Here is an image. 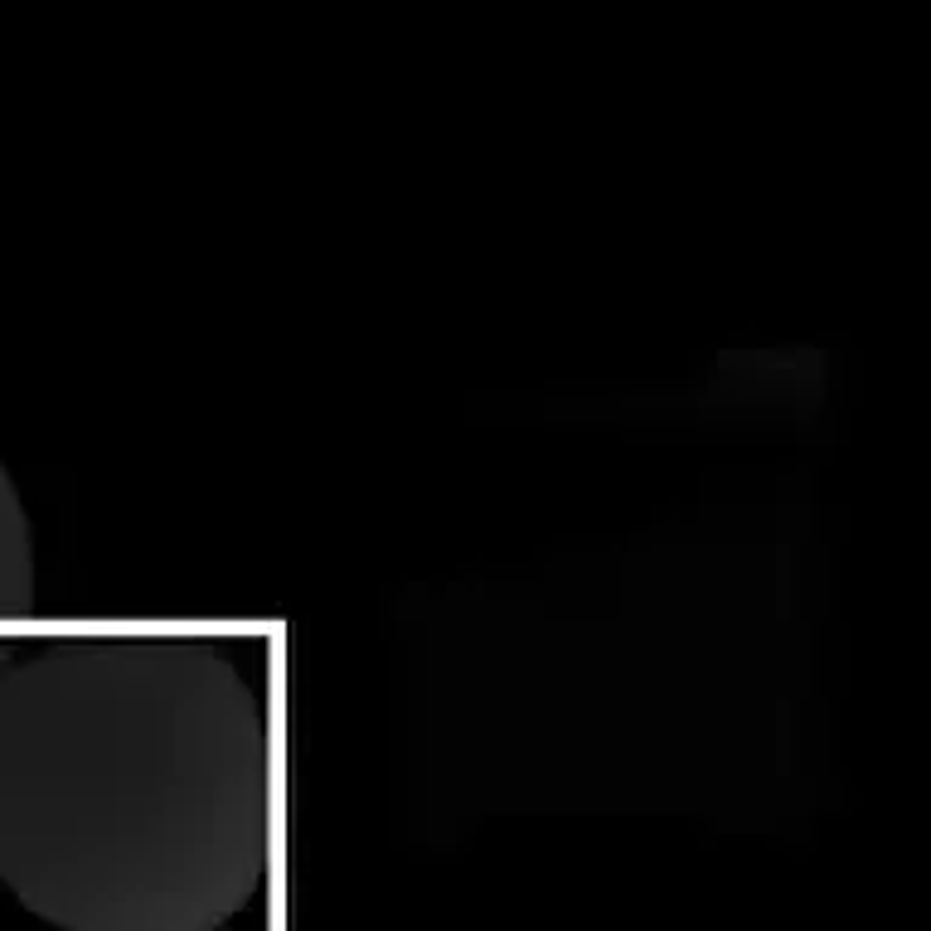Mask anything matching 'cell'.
<instances>
[{
	"label": "cell",
	"instance_id": "cell-1",
	"mask_svg": "<svg viewBox=\"0 0 931 931\" xmlns=\"http://www.w3.org/2000/svg\"><path fill=\"white\" fill-rule=\"evenodd\" d=\"M277 747L243 665L83 631L0 665V888L49 931H224L267 888Z\"/></svg>",
	"mask_w": 931,
	"mask_h": 931
},
{
	"label": "cell",
	"instance_id": "cell-2",
	"mask_svg": "<svg viewBox=\"0 0 931 931\" xmlns=\"http://www.w3.org/2000/svg\"><path fill=\"white\" fill-rule=\"evenodd\" d=\"M34 611V529L20 485L0 461V645Z\"/></svg>",
	"mask_w": 931,
	"mask_h": 931
}]
</instances>
